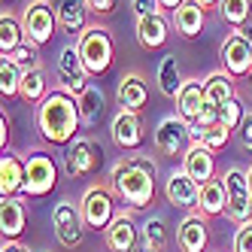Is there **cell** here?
<instances>
[{"mask_svg":"<svg viewBox=\"0 0 252 252\" xmlns=\"http://www.w3.org/2000/svg\"><path fill=\"white\" fill-rule=\"evenodd\" d=\"M219 19L228 28L240 31L252 19V0H219Z\"/></svg>","mask_w":252,"mask_h":252,"instance_id":"cell-31","label":"cell"},{"mask_svg":"<svg viewBox=\"0 0 252 252\" xmlns=\"http://www.w3.org/2000/svg\"><path fill=\"white\" fill-rule=\"evenodd\" d=\"M116 100L122 110L128 113H143L149 103V82L143 79V73H125L119 79V92H116Z\"/></svg>","mask_w":252,"mask_h":252,"instance_id":"cell-17","label":"cell"},{"mask_svg":"<svg viewBox=\"0 0 252 252\" xmlns=\"http://www.w3.org/2000/svg\"><path fill=\"white\" fill-rule=\"evenodd\" d=\"M183 3H186V0H158V6H161V9H170V12H176Z\"/></svg>","mask_w":252,"mask_h":252,"instance_id":"cell-43","label":"cell"},{"mask_svg":"<svg viewBox=\"0 0 252 252\" xmlns=\"http://www.w3.org/2000/svg\"><path fill=\"white\" fill-rule=\"evenodd\" d=\"M204 97H207V88H204V79H186L183 88L176 94V116L183 122H197L201 116V106H204Z\"/></svg>","mask_w":252,"mask_h":252,"instance_id":"cell-21","label":"cell"},{"mask_svg":"<svg viewBox=\"0 0 252 252\" xmlns=\"http://www.w3.org/2000/svg\"><path fill=\"white\" fill-rule=\"evenodd\" d=\"M19 97L25 103H37V106L49 97V82H46V70L43 67H33V70H25V73H22Z\"/></svg>","mask_w":252,"mask_h":252,"instance_id":"cell-29","label":"cell"},{"mask_svg":"<svg viewBox=\"0 0 252 252\" xmlns=\"http://www.w3.org/2000/svg\"><path fill=\"white\" fill-rule=\"evenodd\" d=\"M58 186V164L46 152H31L25 158V189L22 194L28 197H46Z\"/></svg>","mask_w":252,"mask_h":252,"instance_id":"cell-7","label":"cell"},{"mask_svg":"<svg viewBox=\"0 0 252 252\" xmlns=\"http://www.w3.org/2000/svg\"><path fill=\"white\" fill-rule=\"evenodd\" d=\"M22 92V70L15 67L9 58H0V94L15 97Z\"/></svg>","mask_w":252,"mask_h":252,"instance_id":"cell-33","label":"cell"},{"mask_svg":"<svg viewBox=\"0 0 252 252\" xmlns=\"http://www.w3.org/2000/svg\"><path fill=\"white\" fill-rule=\"evenodd\" d=\"M140 228H137V219H134V213H119L113 225L103 231V243L110 252H134L137 243H140Z\"/></svg>","mask_w":252,"mask_h":252,"instance_id":"cell-14","label":"cell"},{"mask_svg":"<svg viewBox=\"0 0 252 252\" xmlns=\"http://www.w3.org/2000/svg\"><path fill=\"white\" fill-rule=\"evenodd\" d=\"M228 140H231V131H225L222 125H210V128L204 131V146L207 149H213V152H219V149H225L228 146Z\"/></svg>","mask_w":252,"mask_h":252,"instance_id":"cell-36","label":"cell"},{"mask_svg":"<svg viewBox=\"0 0 252 252\" xmlns=\"http://www.w3.org/2000/svg\"><path fill=\"white\" fill-rule=\"evenodd\" d=\"M79 122V100L64 88L49 92V97L37 106V131L46 143H55V146H70L76 140Z\"/></svg>","mask_w":252,"mask_h":252,"instance_id":"cell-2","label":"cell"},{"mask_svg":"<svg viewBox=\"0 0 252 252\" xmlns=\"http://www.w3.org/2000/svg\"><path fill=\"white\" fill-rule=\"evenodd\" d=\"M134 12H137V19H146V15L161 12V6H158V0H134Z\"/></svg>","mask_w":252,"mask_h":252,"instance_id":"cell-39","label":"cell"},{"mask_svg":"<svg viewBox=\"0 0 252 252\" xmlns=\"http://www.w3.org/2000/svg\"><path fill=\"white\" fill-rule=\"evenodd\" d=\"M6 143H9V116L0 113V146H3V152H6Z\"/></svg>","mask_w":252,"mask_h":252,"instance_id":"cell-41","label":"cell"},{"mask_svg":"<svg viewBox=\"0 0 252 252\" xmlns=\"http://www.w3.org/2000/svg\"><path fill=\"white\" fill-rule=\"evenodd\" d=\"M210 243V222L204 213H189L176 228V249L179 252H204Z\"/></svg>","mask_w":252,"mask_h":252,"instance_id":"cell-16","label":"cell"},{"mask_svg":"<svg viewBox=\"0 0 252 252\" xmlns=\"http://www.w3.org/2000/svg\"><path fill=\"white\" fill-rule=\"evenodd\" d=\"M219 58H222V70L228 76L240 79V76H249V67H252V43L243 37L240 31H231L222 49H219Z\"/></svg>","mask_w":252,"mask_h":252,"instance_id":"cell-11","label":"cell"},{"mask_svg":"<svg viewBox=\"0 0 252 252\" xmlns=\"http://www.w3.org/2000/svg\"><path fill=\"white\" fill-rule=\"evenodd\" d=\"M88 3V12L94 15H113L119 9V0H85Z\"/></svg>","mask_w":252,"mask_h":252,"instance_id":"cell-38","label":"cell"},{"mask_svg":"<svg viewBox=\"0 0 252 252\" xmlns=\"http://www.w3.org/2000/svg\"><path fill=\"white\" fill-rule=\"evenodd\" d=\"M52 225H55V237L64 249H79L85 240V222H82V210L73 201H61L52 210Z\"/></svg>","mask_w":252,"mask_h":252,"instance_id":"cell-10","label":"cell"},{"mask_svg":"<svg viewBox=\"0 0 252 252\" xmlns=\"http://www.w3.org/2000/svg\"><path fill=\"white\" fill-rule=\"evenodd\" d=\"M40 252H49V249H40Z\"/></svg>","mask_w":252,"mask_h":252,"instance_id":"cell-49","label":"cell"},{"mask_svg":"<svg viewBox=\"0 0 252 252\" xmlns=\"http://www.w3.org/2000/svg\"><path fill=\"white\" fill-rule=\"evenodd\" d=\"M25 189V158L3 152L0 158V197H15Z\"/></svg>","mask_w":252,"mask_h":252,"instance_id":"cell-24","label":"cell"},{"mask_svg":"<svg viewBox=\"0 0 252 252\" xmlns=\"http://www.w3.org/2000/svg\"><path fill=\"white\" fill-rule=\"evenodd\" d=\"M234 252H252V222H243L234 231Z\"/></svg>","mask_w":252,"mask_h":252,"instance_id":"cell-37","label":"cell"},{"mask_svg":"<svg viewBox=\"0 0 252 252\" xmlns=\"http://www.w3.org/2000/svg\"><path fill=\"white\" fill-rule=\"evenodd\" d=\"M143 243H149V246L158 249V252H167V246H170V234H167V222L161 219V216H152V219H146V225H143Z\"/></svg>","mask_w":252,"mask_h":252,"instance_id":"cell-32","label":"cell"},{"mask_svg":"<svg viewBox=\"0 0 252 252\" xmlns=\"http://www.w3.org/2000/svg\"><path fill=\"white\" fill-rule=\"evenodd\" d=\"M64 167H67V176H73V179L100 173L103 146L92 137H76L70 146H64Z\"/></svg>","mask_w":252,"mask_h":252,"instance_id":"cell-6","label":"cell"},{"mask_svg":"<svg viewBox=\"0 0 252 252\" xmlns=\"http://www.w3.org/2000/svg\"><path fill=\"white\" fill-rule=\"evenodd\" d=\"M173 25H176L179 37L194 40V37H201V31L207 25V9L197 3V0H186V3L173 12Z\"/></svg>","mask_w":252,"mask_h":252,"instance_id":"cell-22","label":"cell"},{"mask_svg":"<svg viewBox=\"0 0 252 252\" xmlns=\"http://www.w3.org/2000/svg\"><path fill=\"white\" fill-rule=\"evenodd\" d=\"M134 252H158V249H152V246H149V243H143V240H140V243H137V249H134Z\"/></svg>","mask_w":252,"mask_h":252,"instance_id":"cell-45","label":"cell"},{"mask_svg":"<svg viewBox=\"0 0 252 252\" xmlns=\"http://www.w3.org/2000/svg\"><path fill=\"white\" fill-rule=\"evenodd\" d=\"M243 119H246V106H243L240 97H231L219 110V125H222L225 131H237L240 125H243Z\"/></svg>","mask_w":252,"mask_h":252,"instance_id":"cell-34","label":"cell"},{"mask_svg":"<svg viewBox=\"0 0 252 252\" xmlns=\"http://www.w3.org/2000/svg\"><path fill=\"white\" fill-rule=\"evenodd\" d=\"M197 210H201L207 219H213V216H225V210H228V189H225L222 176H216L207 186H201V204H197Z\"/></svg>","mask_w":252,"mask_h":252,"instance_id":"cell-25","label":"cell"},{"mask_svg":"<svg viewBox=\"0 0 252 252\" xmlns=\"http://www.w3.org/2000/svg\"><path fill=\"white\" fill-rule=\"evenodd\" d=\"M76 100H79V116H82V125H88V128H92V125H97V122L103 119V113H106V94H103V88L88 85Z\"/></svg>","mask_w":252,"mask_h":252,"instance_id":"cell-28","label":"cell"},{"mask_svg":"<svg viewBox=\"0 0 252 252\" xmlns=\"http://www.w3.org/2000/svg\"><path fill=\"white\" fill-rule=\"evenodd\" d=\"M55 73H58V82L64 92H70L73 97H79L88 85H92V73L85 70L82 58H79V49L76 43H67L61 52H58V61H55Z\"/></svg>","mask_w":252,"mask_h":252,"instance_id":"cell-9","label":"cell"},{"mask_svg":"<svg viewBox=\"0 0 252 252\" xmlns=\"http://www.w3.org/2000/svg\"><path fill=\"white\" fill-rule=\"evenodd\" d=\"M225 189H228V210L225 216L234 225L252 222V191H249V173L240 167H228L222 173Z\"/></svg>","mask_w":252,"mask_h":252,"instance_id":"cell-8","label":"cell"},{"mask_svg":"<svg viewBox=\"0 0 252 252\" xmlns=\"http://www.w3.org/2000/svg\"><path fill=\"white\" fill-rule=\"evenodd\" d=\"M28 228V207L19 197H0V231L3 240H19Z\"/></svg>","mask_w":252,"mask_h":252,"instance_id":"cell-19","label":"cell"},{"mask_svg":"<svg viewBox=\"0 0 252 252\" xmlns=\"http://www.w3.org/2000/svg\"><path fill=\"white\" fill-rule=\"evenodd\" d=\"M240 33H243V37H246V40L252 43V19H249V22H246V25L240 28Z\"/></svg>","mask_w":252,"mask_h":252,"instance_id":"cell-44","label":"cell"},{"mask_svg":"<svg viewBox=\"0 0 252 252\" xmlns=\"http://www.w3.org/2000/svg\"><path fill=\"white\" fill-rule=\"evenodd\" d=\"M3 58H9V61L25 73V70L40 67V49H37V46H31V43H22L19 49L12 52V55H3Z\"/></svg>","mask_w":252,"mask_h":252,"instance_id":"cell-35","label":"cell"},{"mask_svg":"<svg viewBox=\"0 0 252 252\" xmlns=\"http://www.w3.org/2000/svg\"><path fill=\"white\" fill-rule=\"evenodd\" d=\"M249 79H252V67H249Z\"/></svg>","mask_w":252,"mask_h":252,"instance_id":"cell-48","label":"cell"},{"mask_svg":"<svg viewBox=\"0 0 252 252\" xmlns=\"http://www.w3.org/2000/svg\"><path fill=\"white\" fill-rule=\"evenodd\" d=\"M197 3H201L204 9H210V6H219V0H197Z\"/></svg>","mask_w":252,"mask_h":252,"instance_id":"cell-46","label":"cell"},{"mask_svg":"<svg viewBox=\"0 0 252 252\" xmlns=\"http://www.w3.org/2000/svg\"><path fill=\"white\" fill-rule=\"evenodd\" d=\"M191 146L189 140V122H183L179 116H164L155 128V149L161 155H186V149Z\"/></svg>","mask_w":252,"mask_h":252,"instance_id":"cell-12","label":"cell"},{"mask_svg":"<svg viewBox=\"0 0 252 252\" xmlns=\"http://www.w3.org/2000/svg\"><path fill=\"white\" fill-rule=\"evenodd\" d=\"M246 173H249V191H252V167H249V170H246Z\"/></svg>","mask_w":252,"mask_h":252,"instance_id":"cell-47","label":"cell"},{"mask_svg":"<svg viewBox=\"0 0 252 252\" xmlns=\"http://www.w3.org/2000/svg\"><path fill=\"white\" fill-rule=\"evenodd\" d=\"M55 28H58V15L52 0H31L22 12V31H25V43L31 46H46L52 37H55Z\"/></svg>","mask_w":252,"mask_h":252,"instance_id":"cell-5","label":"cell"},{"mask_svg":"<svg viewBox=\"0 0 252 252\" xmlns=\"http://www.w3.org/2000/svg\"><path fill=\"white\" fill-rule=\"evenodd\" d=\"M155 179H158V164L149 155H128L113 164L110 189L131 210H146L155 204Z\"/></svg>","mask_w":252,"mask_h":252,"instance_id":"cell-1","label":"cell"},{"mask_svg":"<svg viewBox=\"0 0 252 252\" xmlns=\"http://www.w3.org/2000/svg\"><path fill=\"white\" fill-rule=\"evenodd\" d=\"M155 79H158V92L164 94V97H170V100H176V94H179V88H183V73H179V61H176V55H164L158 61V73H155Z\"/></svg>","mask_w":252,"mask_h":252,"instance_id":"cell-27","label":"cell"},{"mask_svg":"<svg viewBox=\"0 0 252 252\" xmlns=\"http://www.w3.org/2000/svg\"><path fill=\"white\" fill-rule=\"evenodd\" d=\"M167 37H170V22L161 12L146 15V19H137V43L146 52L161 49V46L167 43Z\"/></svg>","mask_w":252,"mask_h":252,"instance_id":"cell-23","label":"cell"},{"mask_svg":"<svg viewBox=\"0 0 252 252\" xmlns=\"http://www.w3.org/2000/svg\"><path fill=\"white\" fill-rule=\"evenodd\" d=\"M116 191L110 186H88L82 201H79V210H82V222L88 231H106L116 219Z\"/></svg>","mask_w":252,"mask_h":252,"instance_id":"cell-4","label":"cell"},{"mask_svg":"<svg viewBox=\"0 0 252 252\" xmlns=\"http://www.w3.org/2000/svg\"><path fill=\"white\" fill-rule=\"evenodd\" d=\"M164 197L176 210H197V204H201V186L186 173V167H176V170L167 173Z\"/></svg>","mask_w":252,"mask_h":252,"instance_id":"cell-13","label":"cell"},{"mask_svg":"<svg viewBox=\"0 0 252 252\" xmlns=\"http://www.w3.org/2000/svg\"><path fill=\"white\" fill-rule=\"evenodd\" d=\"M240 143H243V149H249L252 152V113H246V119H243V125H240Z\"/></svg>","mask_w":252,"mask_h":252,"instance_id":"cell-40","label":"cell"},{"mask_svg":"<svg viewBox=\"0 0 252 252\" xmlns=\"http://www.w3.org/2000/svg\"><path fill=\"white\" fill-rule=\"evenodd\" d=\"M0 252H25V243H19V240H3V249Z\"/></svg>","mask_w":252,"mask_h":252,"instance_id":"cell-42","label":"cell"},{"mask_svg":"<svg viewBox=\"0 0 252 252\" xmlns=\"http://www.w3.org/2000/svg\"><path fill=\"white\" fill-rule=\"evenodd\" d=\"M52 6H55V15H58V28L79 40L82 31L88 28L85 25L88 3H85V0H52Z\"/></svg>","mask_w":252,"mask_h":252,"instance_id":"cell-20","label":"cell"},{"mask_svg":"<svg viewBox=\"0 0 252 252\" xmlns=\"http://www.w3.org/2000/svg\"><path fill=\"white\" fill-rule=\"evenodd\" d=\"M22 43H25L22 19H15V15L3 9V15H0V55H12Z\"/></svg>","mask_w":252,"mask_h":252,"instance_id":"cell-30","label":"cell"},{"mask_svg":"<svg viewBox=\"0 0 252 252\" xmlns=\"http://www.w3.org/2000/svg\"><path fill=\"white\" fill-rule=\"evenodd\" d=\"M204 88H207L204 100L210 106H216V110H222L231 97H237V92H234V76H228L225 70H213V73L204 79Z\"/></svg>","mask_w":252,"mask_h":252,"instance_id":"cell-26","label":"cell"},{"mask_svg":"<svg viewBox=\"0 0 252 252\" xmlns=\"http://www.w3.org/2000/svg\"><path fill=\"white\" fill-rule=\"evenodd\" d=\"M183 167L186 173L194 179L197 186H207L210 179H216V158H213V149H207L204 143H191L183 155Z\"/></svg>","mask_w":252,"mask_h":252,"instance_id":"cell-18","label":"cell"},{"mask_svg":"<svg viewBox=\"0 0 252 252\" xmlns=\"http://www.w3.org/2000/svg\"><path fill=\"white\" fill-rule=\"evenodd\" d=\"M76 49H79V58L92 76H103L116 61V43L110 37V31L100 25H88L82 31V37L76 40Z\"/></svg>","mask_w":252,"mask_h":252,"instance_id":"cell-3","label":"cell"},{"mask_svg":"<svg viewBox=\"0 0 252 252\" xmlns=\"http://www.w3.org/2000/svg\"><path fill=\"white\" fill-rule=\"evenodd\" d=\"M113 143L125 152H137L146 143V125H143L140 113L119 110V116L113 119Z\"/></svg>","mask_w":252,"mask_h":252,"instance_id":"cell-15","label":"cell"}]
</instances>
